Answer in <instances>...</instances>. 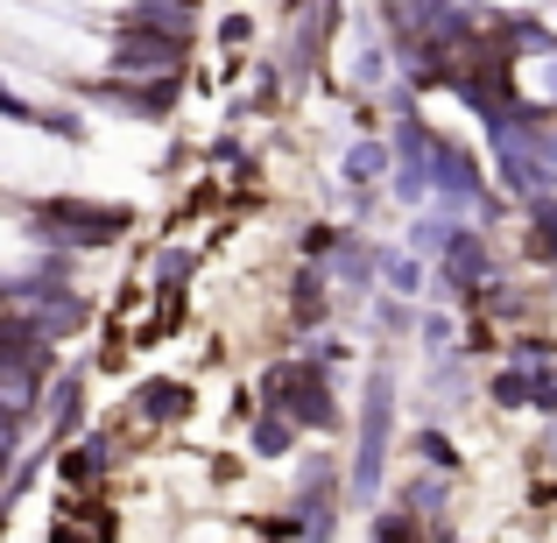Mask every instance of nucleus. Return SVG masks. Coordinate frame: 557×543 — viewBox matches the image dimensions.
<instances>
[{
    "label": "nucleus",
    "instance_id": "obj_1",
    "mask_svg": "<svg viewBox=\"0 0 557 543\" xmlns=\"http://www.w3.org/2000/svg\"><path fill=\"white\" fill-rule=\"evenodd\" d=\"M0 57L50 78H99L113 71V36H99L64 0H0Z\"/></svg>",
    "mask_w": 557,
    "mask_h": 543
},
{
    "label": "nucleus",
    "instance_id": "obj_2",
    "mask_svg": "<svg viewBox=\"0 0 557 543\" xmlns=\"http://www.w3.org/2000/svg\"><path fill=\"white\" fill-rule=\"evenodd\" d=\"M269 409H283L297 431H325L332 423V374L325 360H283L269 374Z\"/></svg>",
    "mask_w": 557,
    "mask_h": 543
},
{
    "label": "nucleus",
    "instance_id": "obj_3",
    "mask_svg": "<svg viewBox=\"0 0 557 543\" xmlns=\"http://www.w3.org/2000/svg\"><path fill=\"white\" fill-rule=\"evenodd\" d=\"M57 149L36 135V121L28 113H14V107H0V184H14V190H42L50 184L57 190Z\"/></svg>",
    "mask_w": 557,
    "mask_h": 543
},
{
    "label": "nucleus",
    "instance_id": "obj_4",
    "mask_svg": "<svg viewBox=\"0 0 557 543\" xmlns=\"http://www.w3.org/2000/svg\"><path fill=\"white\" fill-rule=\"evenodd\" d=\"M388 423H395V381L388 367L368 381V403H360V445H354V502H368L381 488V459H388Z\"/></svg>",
    "mask_w": 557,
    "mask_h": 543
},
{
    "label": "nucleus",
    "instance_id": "obj_5",
    "mask_svg": "<svg viewBox=\"0 0 557 543\" xmlns=\"http://www.w3.org/2000/svg\"><path fill=\"white\" fill-rule=\"evenodd\" d=\"M184 409H190L184 381H149V388H141V417H149V423H177Z\"/></svg>",
    "mask_w": 557,
    "mask_h": 543
},
{
    "label": "nucleus",
    "instance_id": "obj_6",
    "mask_svg": "<svg viewBox=\"0 0 557 543\" xmlns=\"http://www.w3.org/2000/svg\"><path fill=\"white\" fill-rule=\"evenodd\" d=\"M530 255L557 269V198H550V190H544V198H530Z\"/></svg>",
    "mask_w": 557,
    "mask_h": 543
},
{
    "label": "nucleus",
    "instance_id": "obj_7",
    "mask_svg": "<svg viewBox=\"0 0 557 543\" xmlns=\"http://www.w3.org/2000/svg\"><path fill=\"white\" fill-rule=\"evenodd\" d=\"M64 8H78V14H127L135 0H64Z\"/></svg>",
    "mask_w": 557,
    "mask_h": 543
},
{
    "label": "nucleus",
    "instance_id": "obj_8",
    "mask_svg": "<svg viewBox=\"0 0 557 543\" xmlns=\"http://www.w3.org/2000/svg\"><path fill=\"white\" fill-rule=\"evenodd\" d=\"M487 8H502V14H522V8H536V0H487Z\"/></svg>",
    "mask_w": 557,
    "mask_h": 543
}]
</instances>
